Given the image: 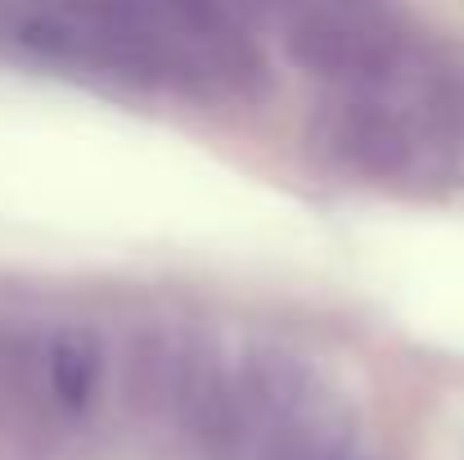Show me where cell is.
<instances>
[{
  "label": "cell",
  "instance_id": "obj_1",
  "mask_svg": "<svg viewBox=\"0 0 464 460\" xmlns=\"http://www.w3.org/2000/svg\"><path fill=\"white\" fill-rule=\"evenodd\" d=\"M23 50L122 86L248 100L262 54L221 0H14Z\"/></svg>",
  "mask_w": 464,
  "mask_h": 460
},
{
  "label": "cell",
  "instance_id": "obj_2",
  "mask_svg": "<svg viewBox=\"0 0 464 460\" xmlns=\"http://www.w3.org/2000/svg\"><path fill=\"white\" fill-rule=\"evenodd\" d=\"M315 136L338 167L365 181L451 185L464 176V73L401 41L379 64L329 82Z\"/></svg>",
  "mask_w": 464,
  "mask_h": 460
},
{
  "label": "cell",
  "instance_id": "obj_3",
  "mask_svg": "<svg viewBox=\"0 0 464 460\" xmlns=\"http://www.w3.org/2000/svg\"><path fill=\"white\" fill-rule=\"evenodd\" d=\"M171 384L194 429L230 460H334L347 443L343 402L285 352H194Z\"/></svg>",
  "mask_w": 464,
  "mask_h": 460
},
{
  "label": "cell",
  "instance_id": "obj_4",
  "mask_svg": "<svg viewBox=\"0 0 464 460\" xmlns=\"http://www.w3.org/2000/svg\"><path fill=\"white\" fill-rule=\"evenodd\" d=\"M307 73L343 82L406 41L388 0H239Z\"/></svg>",
  "mask_w": 464,
  "mask_h": 460
},
{
  "label": "cell",
  "instance_id": "obj_5",
  "mask_svg": "<svg viewBox=\"0 0 464 460\" xmlns=\"http://www.w3.org/2000/svg\"><path fill=\"white\" fill-rule=\"evenodd\" d=\"M27 366H32L41 393L59 411H86L95 402V388L104 375V352H100L91 329L50 325L27 343Z\"/></svg>",
  "mask_w": 464,
  "mask_h": 460
}]
</instances>
